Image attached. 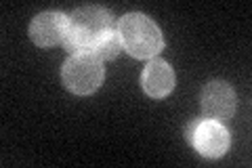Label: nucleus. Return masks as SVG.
Returning a JSON list of instances; mask_svg holds the SVG:
<instances>
[{"mask_svg":"<svg viewBox=\"0 0 252 168\" xmlns=\"http://www.w3.org/2000/svg\"><path fill=\"white\" fill-rule=\"evenodd\" d=\"M114 30L112 13L103 6H80L67 17V34L63 46L67 51L91 53L101 38Z\"/></svg>","mask_w":252,"mask_h":168,"instance_id":"f257e3e1","label":"nucleus"},{"mask_svg":"<svg viewBox=\"0 0 252 168\" xmlns=\"http://www.w3.org/2000/svg\"><path fill=\"white\" fill-rule=\"evenodd\" d=\"M118 36L124 49L137 59L156 57L164 46L160 28L141 13L124 15L118 23Z\"/></svg>","mask_w":252,"mask_h":168,"instance_id":"f03ea898","label":"nucleus"},{"mask_svg":"<svg viewBox=\"0 0 252 168\" xmlns=\"http://www.w3.org/2000/svg\"><path fill=\"white\" fill-rule=\"evenodd\" d=\"M61 80L74 95H93L103 84V66L93 53H74L61 69Z\"/></svg>","mask_w":252,"mask_h":168,"instance_id":"7ed1b4c3","label":"nucleus"},{"mask_svg":"<svg viewBox=\"0 0 252 168\" xmlns=\"http://www.w3.org/2000/svg\"><path fill=\"white\" fill-rule=\"evenodd\" d=\"M187 139L206 158H220L229 149V133L217 120H195L187 129Z\"/></svg>","mask_w":252,"mask_h":168,"instance_id":"20e7f679","label":"nucleus"},{"mask_svg":"<svg viewBox=\"0 0 252 168\" xmlns=\"http://www.w3.org/2000/svg\"><path fill=\"white\" fill-rule=\"evenodd\" d=\"M202 109L210 120H229L235 111V93L227 82H210L202 93Z\"/></svg>","mask_w":252,"mask_h":168,"instance_id":"39448f33","label":"nucleus"},{"mask_svg":"<svg viewBox=\"0 0 252 168\" xmlns=\"http://www.w3.org/2000/svg\"><path fill=\"white\" fill-rule=\"evenodd\" d=\"M67 34V17L61 13H40L30 26V36L38 46L63 44Z\"/></svg>","mask_w":252,"mask_h":168,"instance_id":"423d86ee","label":"nucleus"},{"mask_svg":"<svg viewBox=\"0 0 252 168\" xmlns=\"http://www.w3.org/2000/svg\"><path fill=\"white\" fill-rule=\"evenodd\" d=\"M141 86L154 99H162L175 89V71L162 59H152L141 76Z\"/></svg>","mask_w":252,"mask_h":168,"instance_id":"0eeeda50","label":"nucleus"},{"mask_svg":"<svg viewBox=\"0 0 252 168\" xmlns=\"http://www.w3.org/2000/svg\"><path fill=\"white\" fill-rule=\"evenodd\" d=\"M122 49V42H120V36H118V32H109L105 38H101L97 44H94V49L91 51L93 55H97L99 59H114L118 53Z\"/></svg>","mask_w":252,"mask_h":168,"instance_id":"6e6552de","label":"nucleus"}]
</instances>
